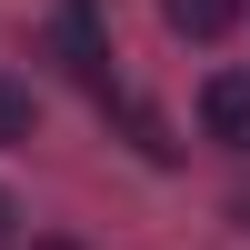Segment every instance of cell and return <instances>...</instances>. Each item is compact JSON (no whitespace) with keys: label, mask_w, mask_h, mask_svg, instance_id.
I'll return each instance as SVG.
<instances>
[{"label":"cell","mask_w":250,"mask_h":250,"mask_svg":"<svg viewBox=\"0 0 250 250\" xmlns=\"http://www.w3.org/2000/svg\"><path fill=\"white\" fill-rule=\"evenodd\" d=\"M50 40H60V70H70V80H90V90L110 100V40H100V10H90V0H60Z\"/></svg>","instance_id":"cell-1"},{"label":"cell","mask_w":250,"mask_h":250,"mask_svg":"<svg viewBox=\"0 0 250 250\" xmlns=\"http://www.w3.org/2000/svg\"><path fill=\"white\" fill-rule=\"evenodd\" d=\"M200 130L220 150H250V70H210L200 80Z\"/></svg>","instance_id":"cell-2"},{"label":"cell","mask_w":250,"mask_h":250,"mask_svg":"<svg viewBox=\"0 0 250 250\" xmlns=\"http://www.w3.org/2000/svg\"><path fill=\"white\" fill-rule=\"evenodd\" d=\"M160 20H170L180 40H220V30L240 20V0H160Z\"/></svg>","instance_id":"cell-3"},{"label":"cell","mask_w":250,"mask_h":250,"mask_svg":"<svg viewBox=\"0 0 250 250\" xmlns=\"http://www.w3.org/2000/svg\"><path fill=\"white\" fill-rule=\"evenodd\" d=\"M30 130H40V100L20 90V80H0V150H20Z\"/></svg>","instance_id":"cell-4"},{"label":"cell","mask_w":250,"mask_h":250,"mask_svg":"<svg viewBox=\"0 0 250 250\" xmlns=\"http://www.w3.org/2000/svg\"><path fill=\"white\" fill-rule=\"evenodd\" d=\"M10 230H20V200H10V190H0V250H10Z\"/></svg>","instance_id":"cell-5"},{"label":"cell","mask_w":250,"mask_h":250,"mask_svg":"<svg viewBox=\"0 0 250 250\" xmlns=\"http://www.w3.org/2000/svg\"><path fill=\"white\" fill-rule=\"evenodd\" d=\"M30 250H80V240H30Z\"/></svg>","instance_id":"cell-6"}]
</instances>
